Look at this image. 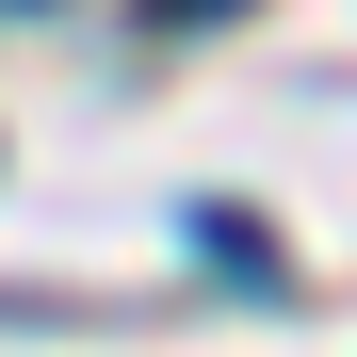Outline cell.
Here are the masks:
<instances>
[]
</instances>
